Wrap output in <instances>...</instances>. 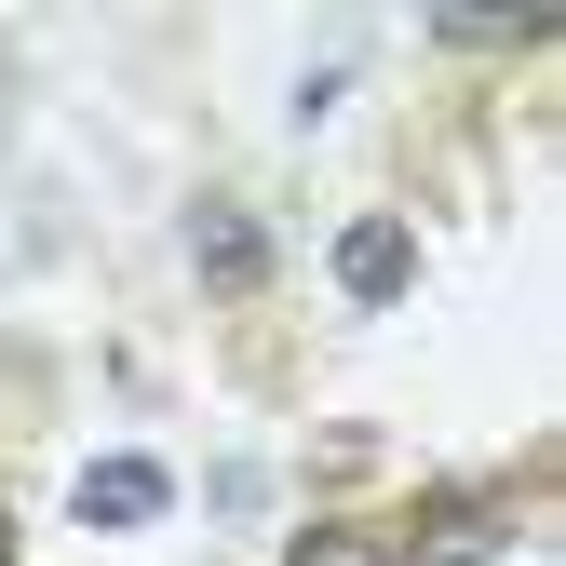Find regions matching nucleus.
Segmentation results:
<instances>
[{"instance_id": "f257e3e1", "label": "nucleus", "mask_w": 566, "mask_h": 566, "mask_svg": "<svg viewBox=\"0 0 566 566\" xmlns=\"http://www.w3.org/2000/svg\"><path fill=\"white\" fill-rule=\"evenodd\" d=\"M67 500H82V526H149V513L176 500V472H163V459H95Z\"/></svg>"}, {"instance_id": "f03ea898", "label": "nucleus", "mask_w": 566, "mask_h": 566, "mask_svg": "<svg viewBox=\"0 0 566 566\" xmlns=\"http://www.w3.org/2000/svg\"><path fill=\"white\" fill-rule=\"evenodd\" d=\"M405 270H418V256H405V230H391V217H365V230H337V283H350V297H365V311H391V297H405Z\"/></svg>"}, {"instance_id": "7ed1b4c3", "label": "nucleus", "mask_w": 566, "mask_h": 566, "mask_svg": "<svg viewBox=\"0 0 566 566\" xmlns=\"http://www.w3.org/2000/svg\"><path fill=\"white\" fill-rule=\"evenodd\" d=\"M189 243H202V283H256V270H270V243H256V217H243V202H202V217H189Z\"/></svg>"}, {"instance_id": "20e7f679", "label": "nucleus", "mask_w": 566, "mask_h": 566, "mask_svg": "<svg viewBox=\"0 0 566 566\" xmlns=\"http://www.w3.org/2000/svg\"><path fill=\"white\" fill-rule=\"evenodd\" d=\"M297 566H391V553H378L365 526H311V539H297Z\"/></svg>"}]
</instances>
